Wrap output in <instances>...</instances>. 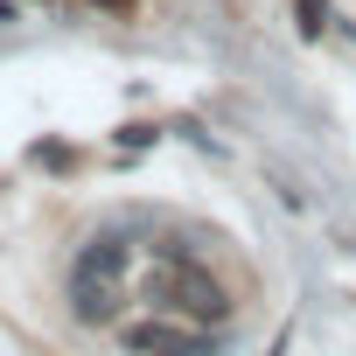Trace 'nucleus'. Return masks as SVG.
<instances>
[{"label":"nucleus","mask_w":356,"mask_h":356,"mask_svg":"<svg viewBox=\"0 0 356 356\" xmlns=\"http://www.w3.org/2000/svg\"><path fill=\"white\" fill-rule=\"evenodd\" d=\"M140 293H147V307H161V314H182V321H224L231 314V293L210 280V266H196L189 252H154V266H147V280H140Z\"/></svg>","instance_id":"obj_1"},{"label":"nucleus","mask_w":356,"mask_h":356,"mask_svg":"<svg viewBox=\"0 0 356 356\" xmlns=\"http://www.w3.org/2000/svg\"><path fill=\"white\" fill-rule=\"evenodd\" d=\"M126 349H133V356H217V335H203L196 321L182 328V321L154 314V321H133V328H126Z\"/></svg>","instance_id":"obj_2"},{"label":"nucleus","mask_w":356,"mask_h":356,"mask_svg":"<svg viewBox=\"0 0 356 356\" xmlns=\"http://www.w3.org/2000/svg\"><path fill=\"white\" fill-rule=\"evenodd\" d=\"M126 259H133V245H126L119 231H98V238L77 252V273H70V280H84V286H119V280H126Z\"/></svg>","instance_id":"obj_3"}]
</instances>
